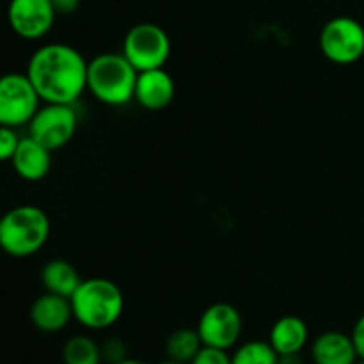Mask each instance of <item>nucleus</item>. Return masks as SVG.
<instances>
[{"instance_id": "obj_1", "label": "nucleus", "mask_w": 364, "mask_h": 364, "mask_svg": "<svg viewBox=\"0 0 364 364\" xmlns=\"http://www.w3.org/2000/svg\"><path fill=\"white\" fill-rule=\"evenodd\" d=\"M85 57L66 43H46L34 50L27 63V77L43 103L75 105L87 91Z\"/></svg>"}, {"instance_id": "obj_2", "label": "nucleus", "mask_w": 364, "mask_h": 364, "mask_svg": "<svg viewBox=\"0 0 364 364\" xmlns=\"http://www.w3.org/2000/svg\"><path fill=\"white\" fill-rule=\"evenodd\" d=\"M70 302L73 320L89 331L110 329L124 311L123 291L114 281L105 277L82 279Z\"/></svg>"}, {"instance_id": "obj_3", "label": "nucleus", "mask_w": 364, "mask_h": 364, "mask_svg": "<svg viewBox=\"0 0 364 364\" xmlns=\"http://www.w3.org/2000/svg\"><path fill=\"white\" fill-rule=\"evenodd\" d=\"M48 237L50 219L39 206H14L0 217V249L7 256H34L45 247Z\"/></svg>"}, {"instance_id": "obj_4", "label": "nucleus", "mask_w": 364, "mask_h": 364, "mask_svg": "<svg viewBox=\"0 0 364 364\" xmlns=\"http://www.w3.org/2000/svg\"><path fill=\"white\" fill-rule=\"evenodd\" d=\"M139 71L121 53H100L87 64V91L98 102L123 107L134 100Z\"/></svg>"}, {"instance_id": "obj_5", "label": "nucleus", "mask_w": 364, "mask_h": 364, "mask_svg": "<svg viewBox=\"0 0 364 364\" xmlns=\"http://www.w3.org/2000/svg\"><path fill=\"white\" fill-rule=\"evenodd\" d=\"M123 55L139 73L164 68L171 57L169 34L151 21L134 25L123 39Z\"/></svg>"}, {"instance_id": "obj_6", "label": "nucleus", "mask_w": 364, "mask_h": 364, "mask_svg": "<svg viewBox=\"0 0 364 364\" xmlns=\"http://www.w3.org/2000/svg\"><path fill=\"white\" fill-rule=\"evenodd\" d=\"M320 52L340 66L358 63L364 55V25L352 16H334L318 36Z\"/></svg>"}, {"instance_id": "obj_7", "label": "nucleus", "mask_w": 364, "mask_h": 364, "mask_svg": "<svg viewBox=\"0 0 364 364\" xmlns=\"http://www.w3.org/2000/svg\"><path fill=\"white\" fill-rule=\"evenodd\" d=\"M41 107V98L27 73H6L0 77V124L20 128L31 123Z\"/></svg>"}, {"instance_id": "obj_8", "label": "nucleus", "mask_w": 364, "mask_h": 364, "mask_svg": "<svg viewBox=\"0 0 364 364\" xmlns=\"http://www.w3.org/2000/svg\"><path fill=\"white\" fill-rule=\"evenodd\" d=\"M27 127L28 135L53 153L73 139L78 127L77 110L68 103H45Z\"/></svg>"}, {"instance_id": "obj_9", "label": "nucleus", "mask_w": 364, "mask_h": 364, "mask_svg": "<svg viewBox=\"0 0 364 364\" xmlns=\"http://www.w3.org/2000/svg\"><path fill=\"white\" fill-rule=\"evenodd\" d=\"M198 333L206 347L231 350L238 345L244 331V320L240 311L230 302H215L201 313L198 322Z\"/></svg>"}, {"instance_id": "obj_10", "label": "nucleus", "mask_w": 364, "mask_h": 364, "mask_svg": "<svg viewBox=\"0 0 364 364\" xmlns=\"http://www.w3.org/2000/svg\"><path fill=\"white\" fill-rule=\"evenodd\" d=\"M57 13L50 0H9L7 21L16 36L28 41L41 39L52 31Z\"/></svg>"}, {"instance_id": "obj_11", "label": "nucleus", "mask_w": 364, "mask_h": 364, "mask_svg": "<svg viewBox=\"0 0 364 364\" xmlns=\"http://www.w3.org/2000/svg\"><path fill=\"white\" fill-rule=\"evenodd\" d=\"M176 95V84L173 75L164 68L141 71L135 82L134 100L146 110L159 112L173 103Z\"/></svg>"}, {"instance_id": "obj_12", "label": "nucleus", "mask_w": 364, "mask_h": 364, "mask_svg": "<svg viewBox=\"0 0 364 364\" xmlns=\"http://www.w3.org/2000/svg\"><path fill=\"white\" fill-rule=\"evenodd\" d=\"M73 320L70 299L45 291L31 306V322L38 331L46 334L60 333Z\"/></svg>"}, {"instance_id": "obj_13", "label": "nucleus", "mask_w": 364, "mask_h": 364, "mask_svg": "<svg viewBox=\"0 0 364 364\" xmlns=\"http://www.w3.org/2000/svg\"><path fill=\"white\" fill-rule=\"evenodd\" d=\"M11 164L14 173L25 181H41L52 167V151L27 135L21 137Z\"/></svg>"}, {"instance_id": "obj_14", "label": "nucleus", "mask_w": 364, "mask_h": 364, "mask_svg": "<svg viewBox=\"0 0 364 364\" xmlns=\"http://www.w3.org/2000/svg\"><path fill=\"white\" fill-rule=\"evenodd\" d=\"M311 359L315 364H355L359 355L350 334L326 331L313 340Z\"/></svg>"}, {"instance_id": "obj_15", "label": "nucleus", "mask_w": 364, "mask_h": 364, "mask_svg": "<svg viewBox=\"0 0 364 364\" xmlns=\"http://www.w3.org/2000/svg\"><path fill=\"white\" fill-rule=\"evenodd\" d=\"M309 341V327L301 316L287 315L276 320L269 333V343L277 355L301 354Z\"/></svg>"}, {"instance_id": "obj_16", "label": "nucleus", "mask_w": 364, "mask_h": 364, "mask_svg": "<svg viewBox=\"0 0 364 364\" xmlns=\"http://www.w3.org/2000/svg\"><path fill=\"white\" fill-rule=\"evenodd\" d=\"M80 283L82 277L78 276L77 269L66 259H50L41 270V284L48 294L71 299Z\"/></svg>"}, {"instance_id": "obj_17", "label": "nucleus", "mask_w": 364, "mask_h": 364, "mask_svg": "<svg viewBox=\"0 0 364 364\" xmlns=\"http://www.w3.org/2000/svg\"><path fill=\"white\" fill-rule=\"evenodd\" d=\"M203 348L201 336L198 329H176L169 334L166 340V354L169 359H174L178 363L191 364L192 359L196 358L199 350Z\"/></svg>"}, {"instance_id": "obj_18", "label": "nucleus", "mask_w": 364, "mask_h": 364, "mask_svg": "<svg viewBox=\"0 0 364 364\" xmlns=\"http://www.w3.org/2000/svg\"><path fill=\"white\" fill-rule=\"evenodd\" d=\"M64 364H103L102 348L92 338L77 334L70 338L63 347Z\"/></svg>"}, {"instance_id": "obj_19", "label": "nucleus", "mask_w": 364, "mask_h": 364, "mask_svg": "<svg viewBox=\"0 0 364 364\" xmlns=\"http://www.w3.org/2000/svg\"><path fill=\"white\" fill-rule=\"evenodd\" d=\"M279 355L274 350L269 340H252L235 347L231 354V364H277Z\"/></svg>"}, {"instance_id": "obj_20", "label": "nucleus", "mask_w": 364, "mask_h": 364, "mask_svg": "<svg viewBox=\"0 0 364 364\" xmlns=\"http://www.w3.org/2000/svg\"><path fill=\"white\" fill-rule=\"evenodd\" d=\"M21 137L16 134V128L0 124V162H11L16 153Z\"/></svg>"}, {"instance_id": "obj_21", "label": "nucleus", "mask_w": 364, "mask_h": 364, "mask_svg": "<svg viewBox=\"0 0 364 364\" xmlns=\"http://www.w3.org/2000/svg\"><path fill=\"white\" fill-rule=\"evenodd\" d=\"M102 348L103 363L107 364H117L128 358V347L123 340L119 338H109L100 345Z\"/></svg>"}, {"instance_id": "obj_22", "label": "nucleus", "mask_w": 364, "mask_h": 364, "mask_svg": "<svg viewBox=\"0 0 364 364\" xmlns=\"http://www.w3.org/2000/svg\"><path fill=\"white\" fill-rule=\"evenodd\" d=\"M191 364H231V354L230 350L203 345V348L196 354Z\"/></svg>"}, {"instance_id": "obj_23", "label": "nucleus", "mask_w": 364, "mask_h": 364, "mask_svg": "<svg viewBox=\"0 0 364 364\" xmlns=\"http://www.w3.org/2000/svg\"><path fill=\"white\" fill-rule=\"evenodd\" d=\"M352 341H354V347L358 350L359 359H364V313L358 318V322L354 323V329L350 333Z\"/></svg>"}, {"instance_id": "obj_24", "label": "nucleus", "mask_w": 364, "mask_h": 364, "mask_svg": "<svg viewBox=\"0 0 364 364\" xmlns=\"http://www.w3.org/2000/svg\"><path fill=\"white\" fill-rule=\"evenodd\" d=\"M50 2H52L57 16H59V14H64V16H66V14H73L75 11L80 7L82 0H50Z\"/></svg>"}, {"instance_id": "obj_25", "label": "nucleus", "mask_w": 364, "mask_h": 364, "mask_svg": "<svg viewBox=\"0 0 364 364\" xmlns=\"http://www.w3.org/2000/svg\"><path fill=\"white\" fill-rule=\"evenodd\" d=\"M277 364H304L301 354H288V355H279V363Z\"/></svg>"}, {"instance_id": "obj_26", "label": "nucleus", "mask_w": 364, "mask_h": 364, "mask_svg": "<svg viewBox=\"0 0 364 364\" xmlns=\"http://www.w3.org/2000/svg\"><path fill=\"white\" fill-rule=\"evenodd\" d=\"M117 364H146L144 361H139V359H132V358H127L124 361L117 363Z\"/></svg>"}, {"instance_id": "obj_27", "label": "nucleus", "mask_w": 364, "mask_h": 364, "mask_svg": "<svg viewBox=\"0 0 364 364\" xmlns=\"http://www.w3.org/2000/svg\"><path fill=\"white\" fill-rule=\"evenodd\" d=\"M159 364H183V363H178V361H174V359L167 358L166 361H162V363H159Z\"/></svg>"}, {"instance_id": "obj_28", "label": "nucleus", "mask_w": 364, "mask_h": 364, "mask_svg": "<svg viewBox=\"0 0 364 364\" xmlns=\"http://www.w3.org/2000/svg\"><path fill=\"white\" fill-rule=\"evenodd\" d=\"M355 364H364V359H358V363Z\"/></svg>"}]
</instances>
